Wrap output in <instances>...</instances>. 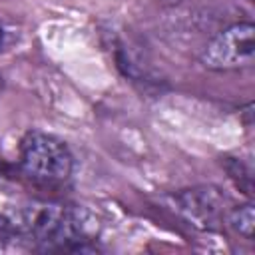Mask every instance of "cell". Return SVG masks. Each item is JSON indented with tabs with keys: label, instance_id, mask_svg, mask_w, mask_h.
Instances as JSON below:
<instances>
[{
	"label": "cell",
	"instance_id": "1",
	"mask_svg": "<svg viewBox=\"0 0 255 255\" xmlns=\"http://www.w3.org/2000/svg\"><path fill=\"white\" fill-rule=\"evenodd\" d=\"M92 217L68 203L32 199L0 217V239H20L42 251H94Z\"/></svg>",
	"mask_w": 255,
	"mask_h": 255
},
{
	"label": "cell",
	"instance_id": "7",
	"mask_svg": "<svg viewBox=\"0 0 255 255\" xmlns=\"http://www.w3.org/2000/svg\"><path fill=\"white\" fill-rule=\"evenodd\" d=\"M2 90H4V78H2V74H0V94H2Z\"/></svg>",
	"mask_w": 255,
	"mask_h": 255
},
{
	"label": "cell",
	"instance_id": "5",
	"mask_svg": "<svg viewBox=\"0 0 255 255\" xmlns=\"http://www.w3.org/2000/svg\"><path fill=\"white\" fill-rule=\"evenodd\" d=\"M225 219H227V225L239 233L241 237L245 239H253V227H255V211H253V205L251 203H243V205H237L233 209H229L225 213Z\"/></svg>",
	"mask_w": 255,
	"mask_h": 255
},
{
	"label": "cell",
	"instance_id": "3",
	"mask_svg": "<svg viewBox=\"0 0 255 255\" xmlns=\"http://www.w3.org/2000/svg\"><path fill=\"white\" fill-rule=\"evenodd\" d=\"M201 64L215 72L251 68L255 62V28L251 22H237L215 34L201 50Z\"/></svg>",
	"mask_w": 255,
	"mask_h": 255
},
{
	"label": "cell",
	"instance_id": "2",
	"mask_svg": "<svg viewBox=\"0 0 255 255\" xmlns=\"http://www.w3.org/2000/svg\"><path fill=\"white\" fill-rule=\"evenodd\" d=\"M20 169L36 183L62 185L74 171V155L60 137L30 129L20 141Z\"/></svg>",
	"mask_w": 255,
	"mask_h": 255
},
{
	"label": "cell",
	"instance_id": "6",
	"mask_svg": "<svg viewBox=\"0 0 255 255\" xmlns=\"http://www.w3.org/2000/svg\"><path fill=\"white\" fill-rule=\"evenodd\" d=\"M6 44V30L2 28V24H0V48Z\"/></svg>",
	"mask_w": 255,
	"mask_h": 255
},
{
	"label": "cell",
	"instance_id": "4",
	"mask_svg": "<svg viewBox=\"0 0 255 255\" xmlns=\"http://www.w3.org/2000/svg\"><path fill=\"white\" fill-rule=\"evenodd\" d=\"M177 211L185 215L193 225L203 229H213L225 217V197L213 187L185 189L173 197Z\"/></svg>",
	"mask_w": 255,
	"mask_h": 255
}]
</instances>
